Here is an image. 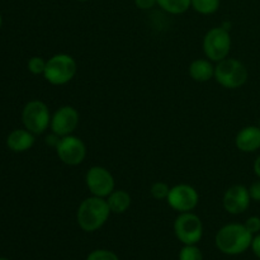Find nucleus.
Wrapping results in <instances>:
<instances>
[{
    "instance_id": "obj_25",
    "label": "nucleus",
    "mask_w": 260,
    "mask_h": 260,
    "mask_svg": "<svg viewBox=\"0 0 260 260\" xmlns=\"http://www.w3.org/2000/svg\"><path fill=\"white\" fill-rule=\"evenodd\" d=\"M135 4L139 9L141 10H149L154 7L155 4H157V0H135Z\"/></svg>"
},
{
    "instance_id": "obj_31",
    "label": "nucleus",
    "mask_w": 260,
    "mask_h": 260,
    "mask_svg": "<svg viewBox=\"0 0 260 260\" xmlns=\"http://www.w3.org/2000/svg\"><path fill=\"white\" fill-rule=\"evenodd\" d=\"M259 127H260V126H259Z\"/></svg>"
},
{
    "instance_id": "obj_3",
    "label": "nucleus",
    "mask_w": 260,
    "mask_h": 260,
    "mask_svg": "<svg viewBox=\"0 0 260 260\" xmlns=\"http://www.w3.org/2000/svg\"><path fill=\"white\" fill-rule=\"evenodd\" d=\"M248 69L236 58H223L215 66V79L226 89H238L248 80Z\"/></svg>"
},
{
    "instance_id": "obj_14",
    "label": "nucleus",
    "mask_w": 260,
    "mask_h": 260,
    "mask_svg": "<svg viewBox=\"0 0 260 260\" xmlns=\"http://www.w3.org/2000/svg\"><path fill=\"white\" fill-rule=\"evenodd\" d=\"M7 145L12 151L24 152L35 145V134L25 129H14L7 139Z\"/></svg>"
},
{
    "instance_id": "obj_6",
    "label": "nucleus",
    "mask_w": 260,
    "mask_h": 260,
    "mask_svg": "<svg viewBox=\"0 0 260 260\" xmlns=\"http://www.w3.org/2000/svg\"><path fill=\"white\" fill-rule=\"evenodd\" d=\"M22 121L25 128L32 134H43L51 126L50 109L41 101L28 102L23 108Z\"/></svg>"
},
{
    "instance_id": "obj_23",
    "label": "nucleus",
    "mask_w": 260,
    "mask_h": 260,
    "mask_svg": "<svg viewBox=\"0 0 260 260\" xmlns=\"http://www.w3.org/2000/svg\"><path fill=\"white\" fill-rule=\"evenodd\" d=\"M244 225L248 229L249 233H251L253 235L254 234H258L260 231V217H258V216H251V217H249L246 220V222Z\"/></svg>"
},
{
    "instance_id": "obj_10",
    "label": "nucleus",
    "mask_w": 260,
    "mask_h": 260,
    "mask_svg": "<svg viewBox=\"0 0 260 260\" xmlns=\"http://www.w3.org/2000/svg\"><path fill=\"white\" fill-rule=\"evenodd\" d=\"M85 183L90 193L96 197H108L114 190V178L103 167H93L85 175Z\"/></svg>"
},
{
    "instance_id": "obj_11",
    "label": "nucleus",
    "mask_w": 260,
    "mask_h": 260,
    "mask_svg": "<svg viewBox=\"0 0 260 260\" xmlns=\"http://www.w3.org/2000/svg\"><path fill=\"white\" fill-rule=\"evenodd\" d=\"M79 124V113L74 107L63 106L51 117V129L57 137L69 136Z\"/></svg>"
},
{
    "instance_id": "obj_8",
    "label": "nucleus",
    "mask_w": 260,
    "mask_h": 260,
    "mask_svg": "<svg viewBox=\"0 0 260 260\" xmlns=\"http://www.w3.org/2000/svg\"><path fill=\"white\" fill-rule=\"evenodd\" d=\"M56 152L63 164L75 167V165L81 164L85 159L86 147L83 140L69 135V136L60 137L56 145Z\"/></svg>"
},
{
    "instance_id": "obj_12",
    "label": "nucleus",
    "mask_w": 260,
    "mask_h": 260,
    "mask_svg": "<svg viewBox=\"0 0 260 260\" xmlns=\"http://www.w3.org/2000/svg\"><path fill=\"white\" fill-rule=\"evenodd\" d=\"M250 194L249 189L244 185H233L223 194V208L231 215H240L245 212L250 206Z\"/></svg>"
},
{
    "instance_id": "obj_24",
    "label": "nucleus",
    "mask_w": 260,
    "mask_h": 260,
    "mask_svg": "<svg viewBox=\"0 0 260 260\" xmlns=\"http://www.w3.org/2000/svg\"><path fill=\"white\" fill-rule=\"evenodd\" d=\"M248 189H249V194H250L251 200L255 201V202H260V180H258V182H254Z\"/></svg>"
},
{
    "instance_id": "obj_26",
    "label": "nucleus",
    "mask_w": 260,
    "mask_h": 260,
    "mask_svg": "<svg viewBox=\"0 0 260 260\" xmlns=\"http://www.w3.org/2000/svg\"><path fill=\"white\" fill-rule=\"evenodd\" d=\"M251 248H253L254 254L260 259V234L256 235L255 238H253V241H251Z\"/></svg>"
},
{
    "instance_id": "obj_29",
    "label": "nucleus",
    "mask_w": 260,
    "mask_h": 260,
    "mask_svg": "<svg viewBox=\"0 0 260 260\" xmlns=\"http://www.w3.org/2000/svg\"><path fill=\"white\" fill-rule=\"evenodd\" d=\"M78 2H88V0H78Z\"/></svg>"
},
{
    "instance_id": "obj_7",
    "label": "nucleus",
    "mask_w": 260,
    "mask_h": 260,
    "mask_svg": "<svg viewBox=\"0 0 260 260\" xmlns=\"http://www.w3.org/2000/svg\"><path fill=\"white\" fill-rule=\"evenodd\" d=\"M174 231L177 238L183 244L196 245L203 235L202 221L194 213L183 212L175 220Z\"/></svg>"
},
{
    "instance_id": "obj_9",
    "label": "nucleus",
    "mask_w": 260,
    "mask_h": 260,
    "mask_svg": "<svg viewBox=\"0 0 260 260\" xmlns=\"http://www.w3.org/2000/svg\"><path fill=\"white\" fill-rule=\"evenodd\" d=\"M198 200H200V196L192 185L178 184L170 188L167 202L173 210L183 213L194 210L196 206L198 205Z\"/></svg>"
},
{
    "instance_id": "obj_19",
    "label": "nucleus",
    "mask_w": 260,
    "mask_h": 260,
    "mask_svg": "<svg viewBox=\"0 0 260 260\" xmlns=\"http://www.w3.org/2000/svg\"><path fill=\"white\" fill-rule=\"evenodd\" d=\"M179 260H203L202 251L194 245H185L180 250Z\"/></svg>"
},
{
    "instance_id": "obj_18",
    "label": "nucleus",
    "mask_w": 260,
    "mask_h": 260,
    "mask_svg": "<svg viewBox=\"0 0 260 260\" xmlns=\"http://www.w3.org/2000/svg\"><path fill=\"white\" fill-rule=\"evenodd\" d=\"M190 7L200 14H213L220 8V0H192Z\"/></svg>"
},
{
    "instance_id": "obj_21",
    "label": "nucleus",
    "mask_w": 260,
    "mask_h": 260,
    "mask_svg": "<svg viewBox=\"0 0 260 260\" xmlns=\"http://www.w3.org/2000/svg\"><path fill=\"white\" fill-rule=\"evenodd\" d=\"M46 63L47 61L43 60L40 56H35V57L29 58L28 61V70L33 74V75H41V74L45 73Z\"/></svg>"
},
{
    "instance_id": "obj_15",
    "label": "nucleus",
    "mask_w": 260,
    "mask_h": 260,
    "mask_svg": "<svg viewBox=\"0 0 260 260\" xmlns=\"http://www.w3.org/2000/svg\"><path fill=\"white\" fill-rule=\"evenodd\" d=\"M189 75L198 83H206L215 78V66L211 60L198 58L189 65Z\"/></svg>"
},
{
    "instance_id": "obj_30",
    "label": "nucleus",
    "mask_w": 260,
    "mask_h": 260,
    "mask_svg": "<svg viewBox=\"0 0 260 260\" xmlns=\"http://www.w3.org/2000/svg\"><path fill=\"white\" fill-rule=\"evenodd\" d=\"M0 260H9V259H5V258H0Z\"/></svg>"
},
{
    "instance_id": "obj_22",
    "label": "nucleus",
    "mask_w": 260,
    "mask_h": 260,
    "mask_svg": "<svg viewBox=\"0 0 260 260\" xmlns=\"http://www.w3.org/2000/svg\"><path fill=\"white\" fill-rule=\"evenodd\" d=\"M86 260H119L118 256L109 250H94L88 255Z\"/></svg>"
},
{
    "instance_id": "obj_16",
    "label": "nucleus",
    "mask_w": 260,
    "mask_h": 260,
    "mask_svg": "<svg viewBox=\"0 0 260 260\" xmlns=\"http://www.w3.org/2000/svg\"><path fill=\"white\" fill-rule=\"evenodd\" d=\"M131 196L126 190H113L111 194L107 197V203L109 206V210L113 213H124L131 206Z\"/></svg>"
},
{
    "instance_id": "obj_13",
    "label": "nucleus",
    "mask_w": 260,
    "mask_h": 260,
    "mask_svg": "<svg viewBox=\"0 0 260 260\" xmlns=\"http://www.w3.org/2000/svg\"><path fill=\"white\" fill-rule=\"evenodd\" d=\"M236 147L243 152H254L260 149V127L248 126L239 131L235 139Z\"/></svg>"
},
{
    "instance_id": "obj_1",
    "label": "nucleus",
    "mask_w": 260,
    "mask_h": 260,
    "mask_svg": "<svg viewBox=\"0 0 260 260\" xmlns=\"http://www.w3.org/2000/svg\"><path fill=\"white\" fill-rule=\"evenodd\" d=\"M109 215H111V210H109L107 200L93 196L80 203L78 213H76V221L84 231L93 233L107 222Z\"/></svg>"
},
{
    "instance_id": "obj_2",
    "label": "nucleus",
    "mask_w": 260,
    "mask_h": 260,
    "mask_svg": "<svg viewBox=\"0 0 260 260\" xmlns=\"http://www.w3.org/2000/svg\"><path fill=\"white\" fill-rule=\"evenodd\" d=\"M251 241L253 234L249 233L245 225L241 223H229L220 229L216 235V246L229 255L244 253L251 246Z\"/></svg>"
},
{
    "instance_id": "obj_27",
    "label": "nucleus",
    "mask_w": 260,
    "mask_h": 260,
    "mask_svg": "<svg viewBox=\"0 0 260 260\" xmlns=\"http://www.w3.org/2000/svg\"><path fill=\"white\" fill-rule=\"evenodd\" d=\"M254 172H255V174L258 175V178L260 179V156L256 157L255 162H254Z\"/></svg>"
},
{
    "instance_id": "obj_20",
    "label": "nucleus",
    "mask_w": 260,
    "mask_h": 260,
    "mask_svg": "<svg viewBox=\"0 0 260 260\" xmlns=\"http://www.w3.org/2000/svg\"><path fill=\"white\" fill-rule=\"evenodd\" d=\"M169 192V185L164 182L154 183V184L151 185V188H150V193H151V196L155 200H167Z\"/></svg>"
},
{
    "instance_id": "obj_28",
    "label": "nucleus",
    "mask_w": 260,
    "mask_h": 260,
    "mask_svg": "<svg viewBox=\"0 0 260 260\" xmlns=\"http://www.w3.org/2000/svg\"><path fill=\"white\" fill-rule=\"evenodd\" d=\"M2 24H3V18H2V14H0V28H2Z\"/></svg>"
},
{
    "instance_id": "obj_4",
    "label": "nucleus",
    "mask_w": 260,
    "mask_h": 260,
    "mask_svg": "<svg viewBox=\"0 0 260 260\" xmlns=\"http://www.w3.org/2000/svg\"><path fill=\"white\" fill-rule=\"evenodd\" d=\"M76 74V62L70 55L57 53L47 60L45 79L52 85H63L74 79Z\"/></svg>"
},
{
    "instance_id": "obj_17",
    "label": "nucleus",
    "mask_w": 260,
    "mask_h": 260,
    "mask_svg": "<svg viewBox=\"0 0 260 260\" xmlns=\"http://www.w3.org/2000/svg\"><path fill=\"white\" fill-rule=\"evenodd\" d=\"M157 5L170 14H182L189 9L192 0H157Z\"/></svg>"
},
{
    "instance_id": "obj_5",
    "label": "nucleus",
    "mask_w": 260,
    "mask_h": 260,
    "mask_svg": "<svg viewBox=\"0 0 260 260\" xmlns=\"http://www.w3.org/2000/svg\"><path fill=\"white\" fill-rule=\"evenodd\" d=\"M231 48V36L223 27H216L208 30L203 38V51L208 60L220 62L228 57Z\"/></svg>"
}]
</instances>
